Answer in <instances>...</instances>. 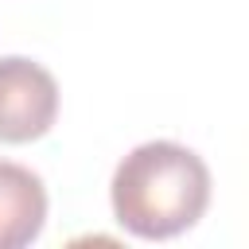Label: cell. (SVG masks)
Returning <instances> with one entry per match:
<instances>
[{"mask_svg":"<svg viewBox=\"0 0 249 249\" xmlns=\"http://www.w3.org/2000/svg\"><path fill=\"white\" fill-rule=\"evenodd\" d=\"M117 222L144 237L163 241L187 233L210 206V171L198 152L175 140H148L132 148L109 183Z\"/></svg>","mask_w":249,"mask_h":249,"instance_id":"6da1fadb","label":"cell"},{"mask_svg":"<svg viewBox=\"0 0 249 249\" xmlns=\"http://www.w3.org/2000/svg\"><path fill=\"white\" fill-rule=\"evenodd\" d=\"M58 117V82L47 66L4 54L0 58V144H31L51 132Z\"/></svg>","mask_w":249,"mask_h":249,"instance_id":"7a4b0ae2","label":"cell"},{"mask_svg":"<svg viewBox=\"0 0 249 249\" xmlns=\"http://www.w3.org/2000/svg\"><path fill=\"white\" fill-rule=\"evenodd\" d=\"M47 187L43 179L12 160H0V249H23L43 233Z\"/></svg>","mask_w":249,"mask_h":249,"instance_id":"3957f363","label":"cell"}]
</instances>
